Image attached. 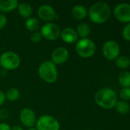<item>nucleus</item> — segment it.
Instances as JSON below:
<instances>
[{"instance_id":"obj_5","label":"nucleus","mask_w":130,"mask_h":130,"mask_svg":"<svg viewBox=\"0 0 130 130\" xmlns=\"http://www.w3.org/2000/svg\"><path fill=\"white\" fill-rule=\"evenodd\" d=\"M21 59L19 56L12 51L3 53L0 56V66L6 70H14L19 67Z\"/></svg>"},{"instance_id":"obj_24","label":"nucleus","mask_w":130,"mask_h":130,"mask_svg":"<svg viewBox=\"0 0 130 130\" xmlns=\"http://www.w3.org/2000/svg\"><path fill=\"white\" fill-rule=\"evenodd\" d=\"M31 40L34 43H39L41 39H42V36L41 34V33L38 32V31H35V32H33L31 34V37H30Z\"/></svg>"},{"instance_id":"obj_17","label":"nucleus","mask_w":130,"mask_h":130,"mask_svg":"<svg viewBox=\"0 0 130 130\" xmlns=\"http://www.w3.org/2000/svg\"><path fill=\"white\" fill-rule=\"evenodd\" d=\"M76 31L78 37H80L81 39L87 38V37L90 34V27L86 23H80V24H78Z\"/></svg>"},{"instance_id":"obj_21","label":"nucleus","mask_w":130,"mask_h":130,"mask_svg":"<svg viewBox=\"0 0 130 130\" xmlns=\"http://www.w3.org/2000/svg\"><path fill=\"white\" fill-rule=\"evenodd\" d=\"M115 108L116 112L119 113L120 114H126L130 110L129 105L126 101H117L115 105Z\"/></svg>"},{"instance_id":"obj_1","label":"nucleus","mask_w":130,"mask_h":130,"mask_svg":"<svg viewBox=\"0 0 130 130\" xmlns=\"http://www.w3.org/2000/svg\"><path fill=\"white\" fill-rule=\"evenodd\" d=\"M89 17L90 20L96 24L105 23L110 16V8L108 4L99 2L94 3L89 10Z\"/></svg>"},{"instance_id":"obj_29","label":"nucleus","mask_w":130,"mask_h":130,"mask_svg":"<svg viewBox=\"0 0 130 130\" xmlns=\"http://www.w3.org/2000/svg\"><path fill=\"white\" fill-rule=\"evenodd\" d=\"M5 100H6L5 94L2 91H0V106L4 104V103L5 102Z\"/></svg>"},{"instance_id":"obj_30","label":"nucleus","mask_w":130,"mask_h":130,"mask_svg":"<svg viewBox=\"0 0 130 130\" xmlns=\"http://www.w3.org/2000/svg\"><path fill=\"white\" fill-rule=\"evenodd\" d=\"M11 130H23V128H22L21 126H20L16 125V126H14L11 128Z\"/></svg>"},{"instance_id":"obj_4","label":"nucleus","mask_w":130,"mask_h":130,"mask_svg":"<svg viewBox=\"0 0 130 130\" xmlns=\"http://www.w3.org/2000/svg\"><path fill=\"white\" fill-rule=\"evenodd\" d=\"M76 51L80 56L90 58L96 53V45L94 42L89 38L80 39L76 43Z\"/></svg>"},{"instance_id":"obj_23","label":"nucleus","mask_w":130,"mask_h":130,"mask_svg":"<svg viewBox=\"0 0 130 130\" xmlns=\"http://www.w3.org/2000/svg\"><path fill=\"white\" fill-rule=\"evenodd\" d=\"M120 98L124 101H129L130 100V88H123L120 93Z\"/></svg>"},{"instance_id":"obj_32","label":"nucleus","mask_w":130,"mask_h":130,"mask_svg":"<svg viewBox=\"0 0 130 130\" xmlns=\"http://www.w3.org/2000/svg\"><path fill=\"white\" fill-rule=\"evenodd\" d=\"M129 111H130V110H129Z\"/></svg>"},{"instance_id":"obj_18","label":"nucleus","mask_w":130,"mask_h":130,"mask_svg":"<svg viewBox=\"0 0 130 130\" xmlns=\"http://www.w3.org/2000/svg\"><path fill=\"white\" fill-rule=\"evenodd\" d=\"M118 81L121 86L123 88H130V72L123 71L120 72L118 76Z\"/></svg>"},{"instance_id":"obj_14","label":"nucleus","mask_w":130,"mask_h":130,"mask_svg":"<svg viewBox=\"0 0 130 130\" xmlns=\"http://www.w3.org/2000/svg\"><path fill=\"white\" fill-rule=\"evenodd\" d=\"M71 14L74 18H76L77 20H83L87 17L88 11L84 5H77L72 8Z\"/></svg>"},{"instance_id":"obj_19","label":"nucleus","mask_w":130,"mask_h":130,"mask_svg":"<svg viewBox=\"0 0 130 130\" xmlns=\"http://www.w3.org/2000/svg\"><path fill=\"white\" fill-rule=\"evenodd\" d=\"M25 27L31 32H35L39 28V21L36 18H29L25 21Z\"/></svg>"},{"instance_id":"obj_27","label":"nucleus","mask_w":130,"mask_h":130,"mask_svg":"<svg viewBox=\"0 0 130 130\" xmlns=\"http://www.w3.org/2000/svg\"><path fill=\"white\" fill-rule=\"evenodd\" d=\"M7 22H8V20L5 15L0 13V29H2L3 27H5L7 24Z\"/></svg>"},{"instance_id":"obj_28","label":"nucleus","mask_w":130,"mask_h":130,"mask_svg":"<svg viewBox=\"0 0 130 130\" xmlns=\"http://www.w3.org/2000/svg\"><path fill=\"white\" fill-rule=\"evenodd\" d=\"M0 130H11V128L8 124L2 123H0Z\"/></svg>"},{"instance_id":"obj_20","label":"nucleus","mask_w":130,"mask_h":130,"mask_svg":"<svg viewBox=\"0 0 130 130\" xmlns=\"http://www.w3.org/2000/svg\"><path fill=\"white\" fill-rule=\"evenodd\" d=\"M116 66L120 69H126L130 66V59L125 56H119L116 59Z\"/></svg>"},{"instance_id":"obj_9","label":"nucleus","mask_w":130,"mask_h":130,"mask_svg":"<svg viewBox=\"0 0 130 130\" xmlns=\"http://www.w3.org/2000/svg\"><path fill=\"white\" fill-rule=\"evenodd\" d=\"M115 18L120 22L130 23V5L127 3L118 4L113 10Z\"/></svg>"},{"instance_id":"obj_26","label":"nucleus","mask_w":130,"mask_h":130,"mask_svg":"<svg viewBox=\"0 0 130 130\" xmlns=\"http://www.w3.org/2000/svg\"><path fill=\"white\" fill-rule=\"evenodd\" d=\"M9 112L5 108L0 109V120H5L8 117Z\"/></svg>"},{"instance_id":"obj_3","label":"nucleus","mask_w":130,"mask_h":130,"mask_svg":"<svg viewBox=\"0 0 130 130\" xmlns=\"http://www.w3.org/2000/svg\"><path fill=\"white\" fill-rule=\"evenodd\" d=\"M38 75L47 83L55 82L58 77L56 65L51 61H44L38 67Z\"/></svg>"},{"instance_id":"obj_12","label":"nucleus","mask_w":130,"mask_h":130,"mask_svg":"<svg viewBox=\"0 0 130 130\" xmlns=\"http://www.w3.org/2000/svg\"><path fill=\"white\" fill-rule=\"evenodd\" d=\"M38 14L41 20L50 21L56 18V11L50 5H42L39 7Z\"/></svg>"},{"instance_id":"obj_16","label":"nucleus","mask_w":130,"mask_h":130,"mask_svg":"<svg viewBox=\"0 0 130 130\" xmlns=\"http://www.w3.org/2000/svg\"><path fill=\"white\" fill-rule=\"evenodd\" d=\"M18 14L25 18H31L32 13H33V8L31 6V5L28 3H21L18 5Z\"/></svg>"},{"instance_id":"obj_13","label":"nucleus","mask_w":130,"mask_h":130,"mask_svg":"<svg viewBox=\"0 0 130 130\" xmlns=\"http://www.w3.org/2000/svg\"><path fill=\"white\" fill-rule=\"evenodd\" d=\"M60 37L61 40L67 43H74L78 39V35L76 31L72 27H66L61 31Z\"/></svg>"},{"instance_id":"obj_7","label":"nucleus","mask_w":130,"mask_h":130,"mask_svg":"<svg viewBox=\"0 0 130 130\" xmlns=\"http://www.w3.org/2000/svg\"><path fill=\"white\" fill-rule=\"evenodd\" d=\"M120 53V47L117 42L114 40L107 41L103 46V54L108 60H114Z\"/></svg>"},{"instance_id":"obj_6","label":"nucleus","mask_w":130,"mask_h":130,"mask_svg":"<svg viewBox=\"0 0 130 130\" xmlns=\"http://www.w3.org/2000/svg\"><path fill=\"white\" fill-rule=\"evenodd\" d=\"M37 130H59L60 123L58 120L52 116L44 115L39 117L36 122Z\"/></svg>"},{"instance_id":"obj_15","label":"nucleus","mask_w":130,"mask_h":130,"mask_svg":"<svg viewBox=\"0 0 130 130\" xmlns=\"http://www.w3.org/2000/svg\"><path fill=\"white\" fill-rule=\"evenodd\" d=\"M18 5L17 0H0V11L9 12L15 9Z\"/></svg>"},{"instance_id":"obj_31","label":"nucleus","mask_w":130,"mask_h":130,"mask_svg":"<svg viewBox=\"0 0 130 130\" xmlns=\"http://www.w3.org/2000/svg\"><path fill=\"white\" fill-rule=\"evenodd\" d=\"M27 130H37L35 128H29V129H28Z\"/></svg>"},{"instance_id":"obj_22","label":"nucleus","mask_w":130,"mask_h":130,"mask_svg":"<svg viewBox=\"0 0 130 130\" xmlns=\"http://www.w3.org/2000/svg\"><path fill=\"white\" fill-rule=\"evenodd\" d=\"M5 94V98L7 100L10 101H15L19 98L20 91L18 89L15 88H9Z\"/></svg>"},{"instance_id":"obj_8","label":"nucleus","mask_w":130,"mask_h":130,"mask_svg":"<svg viewBox=\"0 0 130 130\" xmlns=\"http://www.w3.org/2000/svg\"><path fill=\"white\" fill-rule=\"evenodd\" d=\"M60 27L54 23H47L44 24L41 28V34L42 37L48 40H57L61 34Z\"/></svg>"},{"instance_id":"obj_10","label":"nucleus","mask_w":130,"mask_h":130,"mask_svg":"<svg viewBox=\"0 0 130 130\" xmlns=\"http://www.w3.org/2000/svg\"><path fill=\"white\" fill-rule=\"evenodd\" d=\"M20 120L24 126L28 129L33 128L37 122L36 115L31 108L25 107L20 113Z\"/></svg>"},{"instance_id":"obj_11","label":"nucleus","mask_w":130,"mask_h":130,"mask_svg":"<svg viewBox=\"0 0 130 130\" xmlns=\"http://www.w3.org/2000/svg\"><path fill=\"white\" fill-rule=\"evenodd\" d=\"M51 62L55 65H61L66 62L69 58L68 50L62 46L55 48L51 53Z\"/></svg>"},{"instance_id":"obj_2","label":"nucleus","mask_w":130,"mask_h":130,"mask_svg":"<svg viewBox=\"0 0 130 130\" xmlns=\"http://www.w3.org/2000/svg\"><path fill=\"white\" fill-rule=\"evenodd\" d=\"M96 104L103 109H112L117 102L116 92L108 88L100 89L95 94Z\"/></svg>"},{"instance_id":"obj_25","label":"nucleus","mask_w":130,"mask_h":130,"mask_svg":"<svg viewBox=\"0 0 130 130\" xmlns=\"http://www.w3.org/2000/svg\"><path fill=\"white\" fill-rule=\"evenodd\" d=\"M123 37L125 40L130 41V23H128L123 29Z\"/></svg>"}]
</instances>
